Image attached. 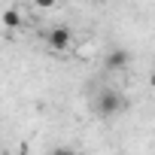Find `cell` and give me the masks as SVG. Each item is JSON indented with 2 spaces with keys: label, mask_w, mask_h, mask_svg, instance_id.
I'll return each instance as SVG.
<instances>
[{
  "label": "cell",
  "mask_w": 155,
  "mask_h": 155,
  "mask_svg": "<svg viewBox=\"0 0 155 155\" xmlns=\"http://www.w3.org/2000/svg\"><path fill=\"white\" fill-rule=\"evenodd\" d=\"M79 155H88V152H79Z\"/></svg>",
  "instance_id": "obj_9"
},
{
  "label": "cell",
  "mask_w": 155,
  "mask_h": 155,
  "mask_svg": "<svg viewBox=\"0 0 155 155\" xmlns=\"http://www.w3.org/2000/svg\"><path fill=\"white\" fill-rule=\"evenodd\" d=\"M128 64H131V52L128 49H110L107 52V58H104V67L107 70H113V73H119V70H128Z\"/></svg>",
  "instance_id": "obj_3"
},
{
  "label": "cell",
  "mask_w": 155,
  "mask_h": 155,
  "mask_svg": "<svg viewBox=\"0 0 155 155\" xmlns=\"http://www.w3.org/2000/svg\"><path fill=\"white\" fill-rule=\"evenodd\" d=\"M122 110H125V97H122L116 88L97 91V97H94V113H97L101 119H113V116H119Z\"/></svg>",
  "instance_id": "obj_1"
},
{
  "label": "cell",
  "mask_w": 155,
  "mask_h": 155,
  "mask_svg": "<svg viewBox=\"0 0 155 155\" xmlns=\"http://www.w3.org/2000/svg\"><path fill=\"white\" fill-rule=\"evenodd\" d=\"M3 25H6L9 31H12V28H18V25H21V15H18V9H6V12H3Z\"/></svg>",
  "instance_id": "obj_4"
},
{
  "label": "cell",
  "mask_w": 155,
  "mask_h": 155,
  "mask_svg": "<svg viewBox=\"0 0 155 155\" xmlns=\"http://www.w3.org/2000/svg\"><path fill=\"white\" fill-rule=\"evenodd\" d=\"M149 88H155V70H152V76H149Z\"/></svg>",
  "instance_id": "obj_8"
},
{
  "label": "cell",
  "mask_w": 155,
  "mask_h": 155,
  "mask_svg": "<svg viewBox=\"0 0 155 155\" xmlns=\"http://www.w3.org/2000/svg\"><path fill=\"white\" fill-rule=\"evenodd\" d=\"M15 155H31V149H28V146H18V152H15Z\"/></svg>",
  "instance_id": "obj_7"
},
{
  "label": "cell",
  "mask_w": 155,
  "mask_h": 155,
  "mask_svg": "<svg viewBox=\"0 0 155 155\" xmlns=\"http://www.w3.org/2000/svg\"><path fill=\"white\" fill-rule=\"evenodd\" d=\"M49 155H79V152H73V149H67V146H58V149H52Z\"/></svg>",
  "instance_id": "obj_6"
},
{
  "label": "cell",
  "mask_w": 155,
  "mask_h": 155,
  "mask_svg": "<svg viewBox=\"0 0 155 155\" xmlns=\"http://www.w3.org/2000/svg\"><path fill=\"white\" fill-rule=\"evenodd\" d=\"M34 6H37V9H55L58 0H34Z\"/></svg>",
  "instance_id": "obj_5"
},
{
  "label": "cell",
  "mask_w": 155,
  "mask_h": 155,
  "mask_svg": "<svg viewBox=\"0 0 155 155\" xmlns=\"http://www.w3.org/2000/svg\"><path fill=\"white\" fill-rule=\"evenodd\" d=\"M46 46H49L52 52H58V55L70 52V49H73V31H70V28H64V25L49 28V31H46Z\"/></svg>",
  "instance_id": "obj_2"
}]
</instances>
